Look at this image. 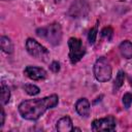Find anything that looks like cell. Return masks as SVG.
<instances>
[{
    "label": "cell",
    "mask_w": 132,
    "mask_h": 132,
    "mask_svg": "<svg viewBox=\"0 0 132 132\" xmlns=\"http://www.w3.org/2000/svg\"><path fill=\"white\" fill-rule=\"evenodd\" d=\"M58 102L59 97L56 94L44 98L25 100L19 105V111L24 119L29 121H35L38 120L47 109L55 107Z\"/></svg>",
    "instance_id": "1"
},
{
    "label": "cell",
    "mask_w": 132,
    "mask_h": 132,
    "mask_svg": "<svg viewBox=\"0 0 132 132\" xmlns=\"http://www.w3.org/2000/svg\"><path fill=\"white\" fill-rule=\"evenodd\" d=\"M36 34L42 38H45L51 44L58 45L62 39V28L60 24L53 23L47 27L37 29Z\"/></svg>",
    "instance_id": "2"
},
{
    "label": "cell",
    "mask_w": 132,
    "mask_h": 132,
    "mask_svg": "<svg viewBox=\"0 0 132 132\" xmlns=\"http://www.w3.org/2000/svg\"><path fill=\"white\" fill-rule=\"evenodd\" d=\"M111 73H112L111 66H110L109 61L106 58L101 57V58H99L95 62V65H94V75H95L97 80H99L101 82L107 81V80L110 79Z\"/></svg>",
    "instance_id": "3"
},
{
    "label": "cell",
    "mask_w": 132,
    "mask_h": 132,
    "mask_svg": "<svg viewBox=\"0 0 132 132\" xmlns=\"http://www.w3.org/2000/svg\"><path fill=\"white\" fill-rule=\"evenodd\" d=\"M26 50L32 57H34L36 59H39V60H42L44 62H46L50 58L48 51L33 38H28L27 39Z\"/></svg>",
    "instance_id": "4"
},
{
    "label": "cell",
    "mask_w": 132,
    "mask_h": 132,
    "mask_svg": "<svg viewBox=\"0 0 132 132\" xmlns=\"http://www.w3.org/2000/svg\"><path fill=\"white\" fill-rule=\"evenodd\" d=\"M68 46H69V59L72 64L77 63L85 55V46L82 45V42L80 39L71 37L68 40Z\"/></svg>",
    "instance_id": "5"
},
{
    "label": "cell",
    "mask_w": 132,
    "mask_h": 132,
    "mask_svg": "<svg viewBox=\"0 0 132 132\" xmlns=\"http://www.w3.org/2000/svg\"><path fill=\"white\" fill-rule=\"evenodd\" d=\"M117 122L112 116H108L106 118L97 119L92 123L93 131H113L116 129Z\"/></svg>",
    "instance_id": "6"
},
{
    "label": "cell",
    "mask_w": 132,
    "mask_h": 132,
    "mask_svg": "<svg viewBox=\"0 0 132 132\" xmlns=\"http://www.w3.org/2000/svg\"><path fill=\"white\" fill-rule=\"evenodd\" d=\"M26 76L33 80H41L46 77V71L43 68L35 67V66H27L24 70Z\"/></svg>",
    "instance_id": "7"
},
{
    "label": "cell",
    "mask_w": 132,
    "mask_h": 132,
    "mask_svg": "<svg viewBox=\"0 0 132 132\" xmlns=\"http://www.w3.org/2000/svg\"><path fill=\"white\" fill-rule=\"evenodd\" d=\"M75 109L77 113L81 117H89L90 114V102L87 98H80L75 103Z\"/></svg>",
    "instance_id": "8"
},
{
    "label": "cell",
    "mask_w": 132,
    "mask_h": 132,
    "mask_svg": "<svg viewBox=\"0 0 132 132\" xmlns=\"http://www.w3.org/2000/svg\"><path fill=\"white\" fill-rule=\"evenodd\" d=\"M57 130L59 132H69L73 130V126H72V121L69 117H63L61 118L58 122H57V126H56Z\"/></svg>",
    "instance_id": "9"
},
{
    "label": "cell",
    "mask_w": 132,
    "mask_h": 132,
    "mask_svg": "<svg viewBox=\"0 0 132 132\" xmlns=\"http://www.w3.org/2000/svg\"><path fill=\"white\" fill-rule=\"evenodd\" d=\"M120 52L124 58L132 59V42L129 40H124L120 44Z\"/></svg>",
    "instance_id": "10"
},
{
    "label": "cell",
    "mask_w": 132,
    "mask_h": 132,
    "mask_svg": "<svg viewBox=\"0 0 132 132\" xmlns=\"http://www.w3.org/2000/svg\"><path fill=\"white\" fill-rule=\"evenodd\" d=\"M0 44H1V50L6 53V54H11L13 52V45H12V42L11 40L6 37V36H1V39H0Z\"/></svg>",
    "instance_id": "11"
},
{
    "label": "cell",
    "mask_w": 132,
    "mask_h": 132,
    "mask_svg": "<svg viewBox=\"0 0 132 132\" xmlns=\"http://www.w3.org/2000/svg\"><path fill=\"white\" fill-rule=\"evenodd\" d=\"M10 98V91L8 89L7 86H5L4 82L1 84V103L2 105H5L6 103H8Z\"/></svg>",
    "instance_id": "12"
},
{
    "label": "cell",
    "mask_w": 132,
    "mask_h": 132,
    "mask_svg": "<svg viewBox=\"0 0 132 132\" xmlns=\"http://www.w3.org/2000/svg\"><path fill=\"white\" fill-rule=\"evenodd\" d=\"M124 79H125V72L123 70H120L116 76V79H114V82H113V90L117 91L119 90L123 84H124Z\"/></svg>",
    "instance_id": "13"
},
{
    "label": "cell",
    "mask_w": 132,
    "mask_h": 132,
    "mask_svg": "<svg viewBox=\"0 0 132 132\" xmlns=\"http://www.w3.org/2000/svg\"><path fill=\"white\" fill-rule=\"evenodd\" d=\"M24 90L25 92L28 94V95H31V96H34V95H37L39 94L40 90L37 86L35 85H31V84H28V85H25L24 86Z\"/></svg>",
    "instance_id": "14"
},
{
    "label": "cell",
    "mask_w": 132,
    "mask_h": 132,
    "mask_svg": "<svg viewBox=\"0 0 132 132\" xmlns=\"http://www.w3.org/2000/svg\"><path fill=\"white\" fill-rule=\"evenodd\" d=\"M101 35H102L103 38L107 39L108 41L111 40V38L113 36V30H112V28L111 27H105V28H103L102 31H101Z\"/></svg>",
    "instance_id": "15"
},
{
    "label": "cell",
    "mask_w": 132,
    "mask_h": 132,
    "mask_svg": "<svg viewBox=\"0 0 132 132\" xmlns=\"http://www.w3.org/2000/svg\"><path fill=\"white\" fill-rule=\"evenodd\" d=\"M97 33H98V30H97V25L93 28H91V30L89 31V34H88V39H89V42L91 44H93L96 40V37H97Z\"/></svg>",
    "instance_id": "16"
},
{
    "label": "cell",
    "mask_w": 132,
    "mask_h": 132,
    "mask_svg": "<svg viewBox=\"0 0 132 132\" xmlns=\"http://www.w3.org/2000/svg\"><path fill=\"white\" fill-rule=\"evenodd\" d=\"M123 104L126 108H129L130 105L132 104V95L130 93H126L123 96Z\"/></svg>",
    "instance_id": "17"
},
{
    "label": "cell",
    "mask_w": 132,
    "mask_h": 132,
    "mask_svg": "<svg viewBox=\"0 0 132 132\" xmlns=\"http://www.w3.org/2000/svg\"><path fill=\"white\" fill-rule=\"evenodd\" d=\"M50 69L53 71V72H58L60 70V63L57 62V61H54L51 65H50Z\"/></svg>",
    "instance_id": "18"
},
{
    "label": "cell",
    "mask_w": 132,
    "mask_h": 132,
    "mask_svg": "<svg viewBox=\"0 0 132 132\" xmlns=\"http://www.w3.org/2000/svg\"><path fill=\"white\" fill-rule=\"evenodd\" d=\"M1 122H0V127H2L4 125V120H5V113H4V109L1 108Z\"/></svg>",
    "instance_id": "19"
}]
</instances>
